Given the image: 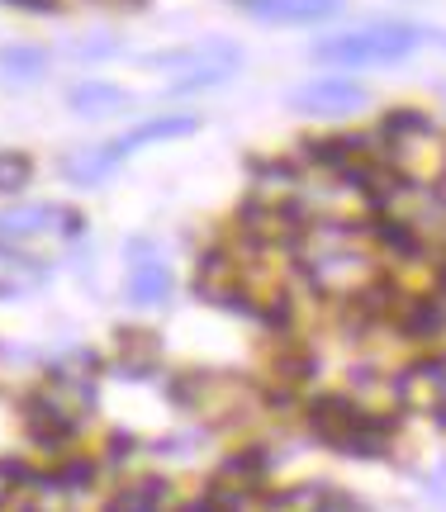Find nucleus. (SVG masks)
I'll list each match as a JSON object with an SVG mask.
<instances>
[{
	"label": "nucleus",
	"instance_id": "f257e3e1",
	"mask_svg": "<svg viewBox=\"0 0 446 512\" xmlns=\"http://www.w3.org/2000/svg\"><path fill=\"white\" fill-rule=\"evenodd\" d=\"M299 266L323 294H366L380 275V256L356 228H314L299 247Z\"/></svg>",
	"mask_w": 446,
	"mask_h": 512
},
{
	"label": "nucleus",
	"instance_id": "f03ea898",
	"mask_svg": "<svg viewBox=\"0 0 446 512\" xmlns=\"http://www.w3.org/2000/svg\"><path fill=\"white\" fill-rule=\"evenodd\" d=\"M195 128H200L195 114H157V119H148V124L119 133V138H105V143L67 152V157H62V176H67L72 185H100L114 166L129 162L133 152H143V147H152V143H167V138H186V133H195Z\"/></svg>",
	"mask_w": 446,
	"mask_h": 512
},
{
	"label": "nucleus",
	"instance_id": "7ed1b4c3",
	"mask_svg": "<svg viewBox=\"0 0 446 512\" xmlns=\"http://www.w3.org/2000/svg\"><path fill=\"white\" fill-rule=\"evenodd\" d=\"M428 43L423 24H366L347 29L337 38H318L314 57L323 67H380V62H404Z\"/></svg>",
	"mask_w": 446,
	"mask_h": 512
},
{
	"label": "nucleus",
	"instance_id": "20e7f679",
	"mask_svg": "<svg viewBox=\"0 0 446 512\" xmlns=\"http://www.w3.org/2000/svg\"><path fill=\"white\" fill-rule=\"evenodd\" d=\"M390 147H385V162L399 181L413 185H437L446 176V143L432 133V124L423 114H394L390 124Z\"/></svg>",
	"mask_w": 446,
	"mask_h": 512
},
{
	"label": "nucleus",
	"instance_id": "39448f33",
	"mask_svg": "<svg viewBox=\"0 0 446 512\" xmlns=\"http://www.w3.org/2000/svg\"><path fill=\"white\" fill-rule=\"evenodd\" d=\"M309 422H314V432L323 441H333L337 451H356V456H375V451H385V422L366 413L361 403H347V399H318L309 408Z\"/></svg>",
	"mask_w": 446,
	"mask_h": 512
},
{
	"label": "nucleus",
	"instance_id": "423d86ee",
	"mask_svg": "<svg viewBox=\"0 0 446 512\" xmlns=\"http://www.w3.org/2000/svg\"><path fill=\"white\" fill-rule=\"evenodd\" d=\"M148 67L157 72H181L176 76V91H200V86H219L242 67V53L223 38H205V43H186L176 53H157L148 57Z\"/></svg>",
	"mask_w": 446,
	"mask_h": 512
},
{
	"label": "nucleus",
	"instance_id": "0eeeda50",
	"mask_svg": "<svg viewBox=\"0 0 446 512\" xmlns=\"http://www.w3.org/2000/svg\"><path fill=\"white\" fill-rule=\"evenodd\" d=\"M290 105L299 114H314V119H347V114H361L371 105V91L347 81V76H318V81H304L290 95Z\"/></svg>",
	"mask_w": 446,
	"mask_h": 512
},
{
	"label": "nucleus",
	"instance_id": "6e6552de",
	"mask_svg": "<svg viewBox=\"0 0 446 512\" xmlns=\"http://www.w3.org/2000/svg\"><path fill=\"white\" fill-rule=\"evenodd\" d=\"M81 214L62 204H19L0 214V242H29V238H76Z\"/></svg>",
	"mask_w": 446,
	"mask_h": 512
},
{
	"label": "nucleus",
	"instance_id": "1a4fd4ad",
	"mask_svg": "<svg viewBox=\"0 0 446 512\" xmlns=\"http://www.w3.org/2000/svg\"><path fill=\"white\" fill-rule=\"evenodd\" d=\"M124 271H129V299L138 309H157V304H167L171 294V271L167 261L157 256L148 238H133L129 252H124Z\"/></svg>",
	"mask_w": 446,
	"mask_h": 512
},
{
	"label": "nucleus",
	"instance_id": "9d476101",
	"mask_svg": "<svg viewBox=\"0 0 446 512\" xmlns=\"http://www.w3.org/2000/svg\"><path fill=\"white\" fill-rule=\"evenodd\" d=\"M48 280V266L38 261L34 252H24L15 242H0V299H15V294H29Z\"/></svg>",
	"mask_w": 446,
	"mask_h": 512
},
{
	"label": "nucleus",
	"instance_id": "9b49d317",
	"mask_svg": "<svg viewBox=\"0 0 446 512\" xmlns=\"http://www.w3.org/2000/svg\"><path fill=\"white\" fill-rule=\"evenodd\" d=\"M266 24H323L342 10V0H242Z\"/></svg>",
	"mask_w": 446,
	"mask_h": 512
},
{
	"label": "nucleus",
	"instance_id": "f8f14e48",
	"mask_svg": "<svg viewBox=\"0 0 446 512\" xmlns=\"http://www.w3.org/2000/svg\"><path fill=\"white\" fill-rule=\"evenodd\" d=\"M399 399H404V408H418V413H446V366L404 370Z\"/></svg>",
	"mask_w": 446,
	"mask_h": 512
},
{
	"label": "nucleus",
	"instance_id": "ddd939ff",
	"mask_svg": "<svg viewBox=\"0 0 446 512\" xmlns=\"http://www.w3.org/2000/svg\"><path fill=\"white\" fill-rule=\"evenodd\" d=\"M129 105V95L119 91V86H110V81H81V86H72V95H67V110L76 114V119H110V114H119Z\"/></svg>",
	"mask_w": 446,
	"mask_h": 512
},
{
	"label": "nucleus",
	"instance_id": "4468645a",
	"mask_svg": "<svg viewBox=\"0 0 446 512\" xmlns=\"http://www.w3.org/2000/svg\"><path fill=\"white\" fill-rule=\"evenodd\" d=\"M43 72H48V53L38 43H10V48H0V76L5 81H38Z\"/></svg>",
	"mask_w": 446,
	"mask_h": 512
},
{
	"label": "nucleus",
	"instance_id": "2eb2a0df",
	"mask_svg": "<svg viewBox=\"0 0 446 512\" xmlns=\"http://www.w3.org/2000/svg\"><path fill=\"white\" fill-rule=\"evenodd\" d=\"M167 503V484L162 479H133L129 489H119L105 512H162Z\"/></svg>",
	"mask_w": 446,
	"mask_h": 512
},
{
	"label": "nucleus",
	"instance_id": "dca6fc26",
	"mask_svg": "<svg viewBox=\"0 0 446 512\" xmlns=\"http://www.w3.org/2000/svg\"><path fill=\"white\" fill-rule=\"evenodd\" d=\"M34 181V162L24 152H0V195H15Z\"/></svg>",
	"mask_w": 446,
	"mask_h": 512
},
{
	"label": "nucleus",
	"instance_id": "f3484780",
	"mask_svg": "<svg viewBox=\"0 0 446 512\" xmlns=\"http://www.w3.org/2000/svg\"><path fill=\"white\" fill-rule=\"evenodd\" d=\"M261 475H266V456L261 451H238V456L228 460V470H223V479H238V489L261 484Z\"/></svg>",
	"mask_w": 446,
	"mask_h": 512
},
{
	"label": "nucleus",
	"instance_id": "a211bd4d",
	"mask_svg": "<svg viewBox=\"0 0 446 512\" xmlns=\"http://www.w3.org/2000/svg\"><path fill=\"white\" fill-rule=\"evenodd\" d=\"M91 479H95L91 460H67V465H62V475H57L53 484H57V489H86Z\"/></svg>",
	"mask_w": 446,
	"mask_h": 512
},
{
	"label": "nucleus",
	"instance_id": "6ab92c4d",
	"mask_svg": "<svg viewBox=\"0 0 446 512\" xmlns=\"http://www.w3.org/2000/svg\"><path fill=\"white\" fill-rule=\"evenodd\" d=\"M318 508V489H290V494L271 498V512H314Z\"/></svg>",
	"mask_w": 446,
	"mask_h": 512
},
{
	"label": "nucleus",
	"instance_id": "aec40b11",
	"mask_svg": "<svg viewBox=\"0 0 446 512\" xmlns=\"http://www.w3.org/2000/svg\"><path fill=\"white\" fill-rule=\"evenodd\" d=\"M314 512H366L361 503H352V498H318Z\"/></svg>",
	"mask_w": 446,
	"mask_h": 512
},
{
	"label": "nucleus",
	"instance_id": "412c9836",
	"mask_svg": "<svg viewBox=\"0 0 446 512\" xmlns=\"http://www.w3.org/2000/svg\"><path fill=\"white\" fill-rule=\"evenodd\" d=\"M10 479H15V465H0V508H5V498H10V489H15Z\"/></svg>",
	"mask_w": 446,
	"mask_h": 512
},
{
	"label": "nucleus",
	"instance_id": "4be33fe9",
	"mask_svg": "<svg viewBox=\"0 0 446 512\" xmlns=\"http://www.w3.org/2000/svg\"><path fill=\"white\" fill-rule=\"evenodd\" d=\"M5 5H19V10H57V0H5Z\"/></svg>",
	"mask_w": 446,
	"mask_h": 512
},
{
	"label": "nucleus",
	"instance_id": "5701e85b",
	"mask_svg": "<svg viewBox=\"0 0 446 512\" xmlns=\"http://www.w3.org/2000/svg\"><path fill=\"white\" fill-rule=\"evenodd\" d=\"M442 494H446V470H442Z\"/></svg>",
	"mask_w": 446,
	"mask_h": 512
}]
</instances>
